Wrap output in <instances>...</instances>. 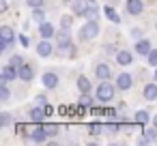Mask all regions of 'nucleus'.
Instances as JSON below:
<instances>
[{"instance_id":"nucleus-9","label":"nucleus","mask_w":157,"mask_h":146,"mask_svg":"<svg viewBox=\"0 0 157 146\" xmlns=\"http://www.w3.org/2000/svg\"><path fill=\"white\" fill-rule=\"evenodd\" d=\"M17 73H20V80H22V82H33V77H35V69H33V65H26V62L17 69Z\"/></svg>"},{"instance_id":"nucleus-16","label":"nucleus","mask_w":157,"mask_h":146,"mask_svg":"<svg viewBox=\"0 0 157 146\" xmlns=\"http://www.w3.org/2000/svg\"><path fill=\"white\" fill-rule=\"evenodd\" d=\"M116 60H118V65L127 67V65H131L133 56H131V52H127V50H121V52H116Z\"/></svg>"},{"instance_id":"nucleus-17","label":"nucleus","mask_w":157,"mask_h":146,"mask_svg":"<svg viewBox=\"0 0 157 146\" xmlns=\"http://www.w3.org/2000/svg\"><path fill=\"white\" fill-rule=\"evenodd\" d=\"M95 73H97V77L103 82V80H110V75H112V71H110V67L105 65V62H101V65H97V69H95Z\"/></svg>"},{"instance_id":"nucleus-6","label":"nucleus","mask_w":157,"mask_h":146,"mask_svg":"<svg viewBox=\"0 0 157 146\" xmlns=\"http://www.w3.org/2000/svg\"><path fill=\"white\" fill-rule=\"evenodd\" d=\"M52 52H54V47H52L50 39H43V41H39V43H37V54H39L41 58H48V56H52Z\"/></svg>"},{"instance_id":"nucleus-10","label":"nucleus","mask_w":157,"mask_h":146,"mask_svg":"<svg viewBox=\"0 0 157 146\" xmlns=\"http://www.w3.org/2000/svg\"><path fill=\"white\" fill-rule=\"evenodd\" d=\"M56 28L50 24V22H43V24H39V35L43 37V39H52V37H56Z\"/></svg>"},{"instance_id":"nucleus-20","label":"nucleus","mask_w":157,"mask_h":146,"mask_svg":"<svg viewBox=\"0 0 157 146\" xmlns=\"http://www.w3.org/2000/svg\"><path fill=\"white\" fill-rule=\"evenodd\" d=\"M90 88H93L90 80H88L86 75H80V77H78V90H80V92H90Z\"/></svg>"},{"instance_id":"nucleus-39","label":"nucleus","mask_w":157,"mask_h":146,"mask_svg":"<svg viewBox=\"0 0 157 146\" xmlns=\"http://www.w3.org/2000/svg\"><path fill=\"white\" fill-rule=\"evenodd\" d=\"M9 9V5H7V0H0V13H5Z\"/></svg>"},{"instance_id":"nucleus-2","label":"nucleus","mask_w":157,"mask_h":146,"mask_svg":"<svg viewBox=\"0 0 157 146\" xmlns=\"http://www.w3.org/2000/svg\"><path fill=\"white\" fill-rule=\"evenodd\" d=\"M99 35V24L95 22V20H86V24L80 28V32H78V39L80 41H90V39H95Z\"/></svg>"},{"instance_id":"nucleus-28","label":"nucleus","mask_w":157,"mask_h":146,"mask_svg":"<svg viewBox=\"0 0 157 146\" xmlns=\"http://www.w3.org/2000/svg\"><path fill=\"white\" fill-rule=\"evenodd\" d=\"M146 58H148V65L151 67H157V50H151Z\"/></svg>"},{"instance_id":"nucleus-5","label":"nucleus","mask_w":157,"mask_h":146,"mask_svg":"<svg viewBox=\"0 0 157 146\" xmlns=\"http://www.w3.org/2000/svg\"><path fill=\"white\" fill-rule=\"evenodd\" d=\"M69 45H73L71 43V37H69V30L67 28L58 30L56 32V47H69Z\"/></svg>"},{"instance_id":"nucleus-19","label":"nucleus","mask_w":157,"mask_h":146,"mask_svg":"<svg viewBox=\"0 0 157 146\" xmlns=\"http://www.w3.org/2000/svg\"><path fill=\"white\" fill-rule=\"evenodd\" d=\"M43 86L45 88H56L58 86V75L56 73H43Z\"/></svg>"},{"instance_id":"nucleus-1","label":"nucleus","mask_w":157,"mask_h":146,"mask_svg":"<svg viewBox=\"0 0 157 146\" xmlns=\"http://www.w3.org/2000/svg\"><path fill=\"white\" fill-rule=\"evenodd\" d=\"M95 99H97L99 103L112 101V99H114V86H112L108 80H103V82L97 86V90H95Z\"/></svg>"},{"instance_id":"nucleus-7","label":"nucleus","mask_w":157,"mask_h":146,"mask_svg":"<svg viewBox=\"0 0 157 146\" xmlns=\"http://www.w3.org/2000/svg\"><path fill=\"white\" fill-rule=\"evenodd\" d=\"M131 84H133V77L129 73H118V77H116V88L118 90H129Z\"/></svg>"},{"instance_id":"nucleus-37","label":"nucleus","mask_w":157,"mask_h":146,"mask_svg":"<svg viewBox=\"0 0 157 146\" xmlns=\"http://www.w3.org/2000/svg\"><path fill=\"white\" fill-rule=\"evenodd\" d=\"M43 110H45V114H48V116H52V114L56 112V110H54V105H50V103H45V105H43Z\"/></svg>"},{"instance_id":"nucleus-8","label":"nucleus","mask_w":157,"mask_h":146,"mask_svg":"<svg viewBox=\"0 0 157 146\" xmlns=\"http://www.w3.org/2000/svg\"><path fill=\"white\" fill-rule=\"evenodd\" d=\"M140 144H157V127L155 125L151 129H144V133L140 137Z\"/></svg>"},{"instance_id":"nucleus-18","label":"nucleus","mask_w":157,"mask_h":146,"mask_svg":"<svg viewBox=\"0 0 157 146\" xmlns=\"http://www.w3.org/2000/svg\"><path fill=\"white\" fill-rule=\"evenodd\" d=\"M0 39H2V41H7L9 45L15 41V32H13V28H9V26H2V28H0Z\"/></svg>"},{"instance_id":"nucleus-29","label":"nucleus","mask_w":157,"mask_h":146,"mask_svg":"<svg viewBox=\"0 0 157 146\" xmlns=\"http://www.w3.org/2000/svg\"><path fill=\"white\" fill-rule=\"evenodd\" d=\"M11 122V114L9 112H2V114H0V127H7Z\"/></svg>"},{"instance_id":"nucleus-26","label":"nucleus","mask_w":157,"mask_h":146,"mask_svg":"<svg viewBox=\"0 0 157 146\" xmlns=\"http://www.w3.org/2000/svg\"><path fill=\"white\" fill-rule=\"evenodd\" d=\"M43 129H45V133H48L50 137H54V135H58V131H60V127H58V125H52V122H48V125H43Z\"/></svg>"},{"instance_id":"nucleus-32","label":"nucleus","mask_w":157,"mask_h":146,"mask_svg":"<svg viewBox=\"0 0 157 146\" xmlns=\"http://www.w3.org/2000/svg\"><path fill=\"white\" fill-rule=\"evenodd\" d=\"M58 54H60V56H71V54H73V45H69V47H58Z\"/></svg>"},{"instance_id":"nucleus-25","label":"nucleus","mask_w":157,"mask_h":146,"mask_svg":"<svg viewBox=\"0 0 157 146\" xmlns=\"http://www.w3.org/2000/svg\"><path fill=\"white\" fill-rule=\"evenodd\" d=\"M103 129H105V125H101V122H90L88 125V133L90 135H99Z\"/></svg>"},{"instance_id":"nucleus-41","label":"nucleus","mask_w":157,"mask_h":146,"mask_svg":"<svg viewBox=\"0 0 157 146\" xmlns=\"http://www.w3.org/2000/svg\"><path fill=\"white\" fill-rule=\"evenodd\" d=\"M20 43H22V45L26 47V45H28V37H24V35H20Z\"/></svg>"},{"instance_id":"nucleus-33","label":"nucleus","mask_w":157,"mask_h":146,"mask_svg":"<svg viewBox=\"0 0 157 146\" xmlns=\"http://www.w3.org/2000/svg\"><path fill=\"white\" fill-rule=\"evenodd\" d=\"M103 116L112 120V118H116V110H114V107H105V110H103Z\"/></svg>"},{"instance_id":"nucleus-22","label":"nucleus","mask_w":157,"mask_h":146,"mask_svg":"<svg viewBox=\"0 0 157 146\" xmlns=\"http://www.w3.org/2000/svg\"><path fill=\"white\" fill-rule=\"evenodd\" d=\"M151 118H153V116H151V114H148L146 110H138V112H136V118H133V120H136V125H138V122H140V125H146V122H148Z\"/></svg>"},{"instance_id":"nucleus-11","label":"nucleus","mask_w":157,"mask_h":146,"mask_svg":"<svg viewBox=\"0 0 157 146\" xmlns=\"http://www.w3.org/2000/svg\"><path fill=\"white\" fill-rule=\"evenodd\" d=\"M84 17L86 20H99V7H97V2L95 0H88V7H86V11H84Z\"/></svg>"},{"instance_id":"nucleus-15","label":"nucleus","mask_w":157,"mask_h":146,"mask_svg":"<svg viewBox=\"0 0 157 146\" xmlns=\"http://www.w3.org/2000/svg\"><path fill=\"white\" fill-rule=\"evenodd\" d=\"M144 99L146 101H157V84L155 82H151V84L144 86Z\"/></svg>"},{"instance_id":"nucleus-38","label":"nucleus","mask_w":157,"mask_h":146,"mask_svg":"<svg viewBox=\"0 0 157 146\" xmlns=\"http://www.w3.org/2000/svg\"><path fill=\"white\" fill-rule=\"evenodd\" d=\"M35 99H37V103H39V105H45V103H48V99H45L43 95H37Z\"/></svg>"},{"instance_id":"nucleus-27","label":"nucleus","mask_w":157,"mask_h":146,"mask_svg":"<svg viewBox=\"0 0 157 146\" xmlns=\"http://www.w3.org/2000/svg\"><path fill=\"white\" fill-rule=\"evenodd\" d=\"M9 97H11V92L7 88V82H0V101H9Z\"/></svg>"},{"instance_id":"nucleus-12","label":"nucleus","mask_w":157,"mask_h":146,"mask_svg":"<svg viewBox=\"0 0 157 146\" xmlns=\"http://www.w3.org/2000/svg\"><path fill=\"white\" fill-rule=\"evenodd\" d=\"M142 9H144L142 0H127V13L129 15H140Z\"/></svg>"},{"instance_id":"nucleus-43","label":"nucleus","mask_w":157,"mask_h":146,"mask_svg":"<svg viewBox=\"0 0 157 146\" xmlns=\"http://www.w3.org/2000/svg\"><path fill=\"white\" fill-rule=\"evenodd\" d=\"M155 82H157V69H155Z\"/></svg>"},{"instance_id":"nucleus-40","label":"nucleus","mask_w":157,"mask_h":146,"mask_svg":"<svg viewBox=\"0 0 157 146\" xmlns=\"http://www.w3.org/2000/svg\"><path fill=\"white\" fill-rule=\"evenodd\" d=\"M90 114H93V116H101V114H103V110H99V107H93V110H90Z\"/></svg>"},{"instance_id":"nucleus-36","label":"nucleus","mask_w":157,"mask_h":146,"mask_svg":"<svg viewBox=\"0 0 157 146\" xmlns=\"http://www.w3.org/2000/svg\"><path fill=\"white\" fill-rule=\"evenodd\" d=\"M131 37H133V39L138 41V39L142 37V28H131Z\"/></svg>"},{"instance_id":"nucleus-34","label":"nucleus","mask_w":157,"mask_h":146,"mask_svg":"<svg viewBox=\"0 0 157 146\" xmlns=\"http://www.w3.org/2000/svg\"><path fill=\"white\" fill-rule=\"evenodd\" d=\"M71 22H73V20H71L69 15H65V17L60 20V26H63V28H71Z\"/></svg>"},{"instance_id":"nucleus-31","label":"nucleus","mask_w":157,"mask_h":146,"mask_svg":"<svg viewBox=\"0 0 157 146\" xmlns=\"http://www.w3.org/2000/svg\"><path fill=\"white\" fill-rule=\"evenodd\" d=\"M105 129H108L110 133H118V131H121V125H118V122H108Z\"/></svg>"},{"instance_id":"nucleus-35","label":"nucleus","mask_w":157,"mask_h":146,"mask_svg":"<svg viewBox=\"0 0 157 146\" xmlns=\"http://www.w3.org/2000/svg\"><path fill=\"white\" fill-rule=\"evenodd\" d=\"M26 5H28L30 9H35V7H41V5H43V0H26Z\"/></svg>"},{"instance_id":"nucleus-13","label":"nucleus","mask_w":157,"mask_h":146,"mask_svg":"<svg viewBox=\"0 0 157 146\" xmlns=\"http://www.w3.org/2000/svg\"><path fill=\"white\" fill-rule=\"evenodd\" d=\"M148 52H151V43L146 39H138L136 41V54L138 56H148Z\"/></svg>"},{"instance_id":"nucleus-4","label":"nucleus","mask_w":157,"mask_h":146,"mask_svg":"<svg viewBox=\"0 0 157 146\" xmlns=\"http://www.w3.org/2000/svg\"><path fill=\"white\" fill-rule=\"evenodd\" d=\"M48 137H50V135L45 133L43 125H39V127H35V129H30V131H28V140H30V142H37V144L45 142Z\"/></svg>"},{"instance_id":"nucleus-30","label":"nucleus","mask_w":157,"mask_h":146,"mask_svg":"<svg viewBox=\"0 0 157 146\" xmlns=\"http://www.w3.org/2000/svg\"><path fill=\"white\" fill-rule=\"evenodd\" d=\"M9 62H11V65H13V67H17V69H20V67H22V65H24V58H22V56H17V54H15V56H11V60H9Z\"/></svg>"},{"instance_id":"nucleus-42","label":"nucleus","mask_w":157,"mask_h":146,"mask_svg":"<svg viewBox=\"0 0 157 146\" xmlns=\"http://www.w3.org/2000/svg\"><path fill=\"white\" fill-rule=\"evenodd\" d=\"M151 122H153V125H155V127H157V114H155V116H153V118H151Z\"/></svg>"},{"instance_id":"nucleus-24","label":"nucleus","mask_w":157,"mask_h":146,"mask_svg":"<svg viewBox=\"0 0 157 146\" xmlns=\"http://www.w3.org/2000/svg\"><path fill=\"white\" fill-rule=\"evenodd\" d=\"M78 103H80V105H84V107H93V97H90L88 92H82V95H80V99H78Z\"/></svg>"},{"instance_id":"nucleus-21","label":"nucleus","mask_w":157,"mask_h":146,"mask_svg":"<svg viewBox=\"0 0 157 146\" xmlns=\"http://www.w3.org/2000/svg\"><path fill=\"white\" fill-rule=\"evenodd\" d=\"M103 15H105V17H108L112 24H121V15H118V13L112 9V7H103Z\"/></svg>"},{"instance_id":"nucleus-23","label":"nucleus","mask_w":157,"mask_h":146,"mask_svg":"<svg viewBox=\"0 0 157 146\" xmlns=\"http://www.w3.org/2000/svg\"><path fill=\"white\" fill-rule=\"evenodd\" d=\"M33 22H37V24H43L45 22V11L41 7H35L33 9Z\"/></svg>"},{"instance_id":"nucleus-3","label":"nucleus","mask_w":157,"mask_h":146,"mask_svg":"<svg viewBox=\"0 0 157 146\" xmlns=\"http://www.w3.org/2000/svg\"><path fill=\"white\" fill-rule=\"evenodd\" d=\"M13 80H20V73H17V67H13L11 62L2 67V71H0V82H13Z\"/></svg>"},{"instance_id":"nucleus-14","label":"nucleus","mask_w":157,"mask_h":146,"mask_svg":"<svg viewBox=\"0 0 157 146\" xmlns=\"http://www.w3.org/2000/svg\"><path fill=\"white\" fill-rule=\"evenodd\" d=\"M28 116H30V120H33L35 125H41V120H43L48 114H45V110H43V105H41V107H33Z\"/></svg>"}]
</instances>
